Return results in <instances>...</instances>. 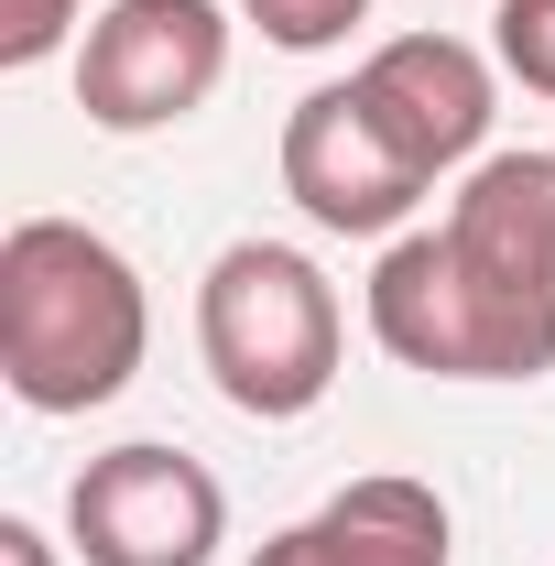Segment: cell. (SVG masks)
<instances>
[{
	"label": "cell",
	"mask_w": 555,
	"mask_h": 566,
	"mask_svg": "<svg viewBox=\"0 0 555 566\" xmlns=\"http://www.w3.org/2000/svg\"><path fill=\"white\" fill-rule=\"evenodd\" d=\"M76 11L87 0H0V66H44L76 33Z\"/></svg>",
	"instance_id": "obj_12"
},
{
	"label": "cell",
	"mask_w": 555,
	"mask_h": 566,
	"mask_svg": "<svg viewBox=\"0 0 555 566\" xmlns=\"http://www.w3.org/2000/svg\"><path fill=\"white\" fill-rule=\"evenodd\" d=\"M251 566H458V534H447V501L425 480L370 469L338 501H316L305 523H283Z\"/></svg>",
	"instance_id": "obj_8"
},
{
	"label": "cell",
	"mask_w": 555,
	"mask_h": 566,
	"mask_svg": "<svg viewBox=\"0 0 555 566\" xmlns=\"http://www.w3.org/2000/svg\"><path fill=\"white\" fill-rule=\"evenodd\" d=\"M229 76V0H109L76 44V109L98 132H175Z\"/></svg>",
	"instance_id": "obj_4"
},
{
	"label": "cell",
	"mask_w": 555,
	"mask_h": 566,
	"mask_svg": "<svg viewBox=\"0 0 555 566\" xmlns=\"http://www.w3.org/2000/svg\"><path fill=\"white\" fill-rule=\"evenodd\" d=\"M370 338L425 370V381H490V338H480V305L447 262L436 229H404L381 262H370Z\"/></svg>",
	"instance_id": "obj_9"
},
{
	"label": "cell",
	"mask_w": 555,
	"mask_h": 566,
	"mask_svg": "<svg viewBox=\"0 0 555 566\" xmlns=\"http://www.w3.org/2000/svg\"><path fill=\"white\" fill-rule=\"evenodd\" d=\"M153 349V294L132 251L87 218H11L0 240V381L33 415H98Z\"/></svg>",
	"instance_id": "obj_1"
},
{
	"label": "cell",
	"mask_w": 555,
	"mask_h": 566,
	"mask_svg": "<svg viewBox=\"0 0 555 566\" xmlns=\"http://www.w3.org/2000/svg\"><path fill=\"white\" fill-rule=\"evenodd\" d=\"M338 283L316 273L294 240H229L197 283V359L218 403L251 424H294L338 392Z\"/></svg>",
	"instance_id": "obj_2"
},
{
	"label": "cell",
	"mask_w": 555,
	"mask_h": 566,
	"mask_svg": "<svg viewBox=\"0 0 555 566\" xmlns=\"http://www.w3.org/2000/svg\"><path fill=\"white\" fill-rule=\"evenodd\" d=\"M359 98L392 120V142L415 153L425 175H458V164H480L490 109H501L490 55H480V44H458V33H392V44H370Z\"/></svg>",
	"instance_id": "obj_7"
},
{
	"label": "cell",
	"mask_w": 555,
	"mask_h": 566,
	"mask_svg": "<svg viewBox=\"0 0 555 566\" xmlns=\"http://www.w3.org/2000/svg\"><path fill=\"white\" fill-rule=\"evenodd\" d=\"M425 186H436V175L392 142V120L359 98V76L294 98V120H283V197L316 218V229H338V240H392V229L425 208Z\"/></svg>",
	"instance_id": "obj_6"
},
{
	"label": "cell",
	"mask_w": 555,
	"mask_h": 566,
	"mask_svg": "<svg viewBox=\"0 0 555 566\" xmlns=\"http://www.w3.org/2000/svg\"><path fill=\"white\" fill-rule=\"evenodd\" d=\"M66 534L87 566H208L229 545V491L186 447L132 436L109 458H87L66 491Z\"/></svg>",
	"instance_id": "obj_5"
},
{
	"label": "cell",
	"mask_w": 555,
	"mask_h": 566,
	"mask_svg": "<svg viewBox=\"0 0 555 566\" xmlns=\"http://www.w3.org/2000/svg\"><path fill=\"white\" fill-rule=\"evenodd\" d=\"M0 566H55V545H44L22 512H0Z\"/></svg>",
	"instance_id": "obj_13"
},
{
	"label": "cell",
	"mask_w": 555,
	"mask_h": 566,
	"mask_svg": "<svg viewBox=\"0 0 555 566\" xmlns=\"http://www.w3.org/2000/svg\"><path fill=\"white\" fill-rule=\"evenodd\" d=\"M240 22H262V44H283V55H327V44H348V22H370V0H229Z\"/></svg>",
	"instance_id": "obj_10"
},
{
	"label": "cell",
	"mask_w": 555,
	"mask_h": 566,
	"mask_svg": "<svg viewBox=\"0 0 555 566\" xmlns=\"http://www.w3.org/2000/svg\"><path fill=\"white\" fill-rule=\"evenodd\" d=\"M436 240L480 305L490 381H545L555 370V153H480L469 186L436 218Z\"/></svg>",
	"instance_id": "obj_3"
},
{
	"label": "cell",
	"mask_w": 555,
	"mask_h": 566,
	"mask_svg": "<svg viewBox=\"0 0 555 566\" xmlns=\"http://www.w3.org/2000/svg\"><path fill=\"white\" fill-rule=\"evenodd\" d=\"M501 66L523 76L534 98H555V0H501Z\"/></svg>",
	"instance_id": "obj_11"
}]
</instances>
